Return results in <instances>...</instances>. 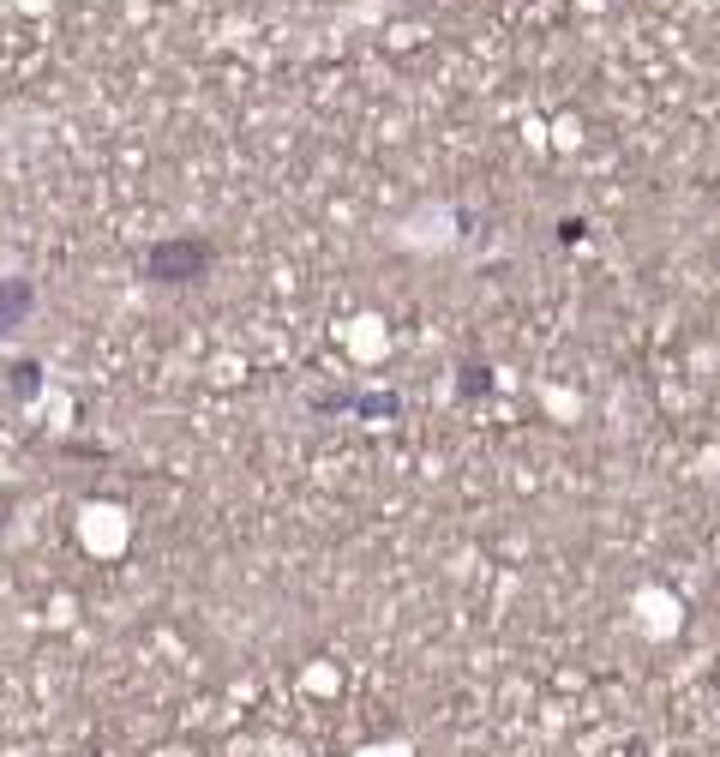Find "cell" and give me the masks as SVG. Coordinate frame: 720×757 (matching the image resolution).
<instances>
[{
	"instance_id": "cell-1",
	"label": "cell",
	"mask_w": 720,
	"mask_h": 757,
	"mask_svg": "<svg viewBox=\"0 0 720 757\" xmlns=\"http://www.w3.org/2000/svg\"><path fill=\"white\" fill-rule=\"evenodd\" d=\"M210 259H217V247L198 235H175V241H156L151 253H144V283L156 288H175V283H198V277L210 271Z\"/></svg>"
}]
</instances>
